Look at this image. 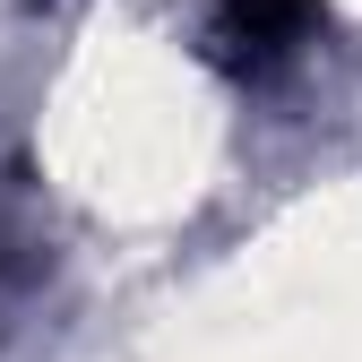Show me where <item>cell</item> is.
I'll return each mask as SVG.
<instances>
[{
  "label": "cell",
  "mask_w": 362,
  "mask_h": 362,
  "mask_svg": "<svg viewBox=\"0 0 362 362\" xmlns=\"http://www.w3.org/2000/svg\"><path fill=\"white\" fill-rule=\"evenodd\" d=\"M320 35V0H216L207 9V52L233 69V78H276L310 52Z\"/></svg>",
  "instance_id": "1"
}]
</instances>
